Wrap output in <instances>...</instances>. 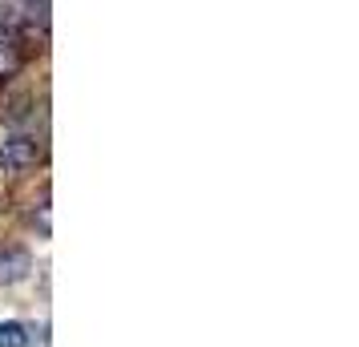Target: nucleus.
Wrapping results in <instances>:
<instances>
[{
	"label": "nucleus",
	"instance_id": "obj_1",
	"mask_svg": "<svg viewBox=\"0 0 359 347\" xmlns=\"http://www.w3.org/2000/svg\"><path fill=\"white\" fill-rule=\"evenodd\" d=\"M36 158H41L36 137H8V142L0 146V170H4V174H25V170L36 165Z\"/></svg>",
	"mask_w": 359,
	"mask_h": 347
},
{
	"label": "nucleus",
	"instance_id": "obj_6",
	"mask_svg": "<svg viewBox=\"0 0 359 347\" xmlns=\"http://www.w3.org/2000/svg\"><path fill=\"white\" fill-rule=\"evenodd\" d=\"M17 29V13L13 8H0V33H13Z\"/></svg>",
	"mask_w": 359,
	"mask_h": 347
},
{
	"label": "nucleus",
	"instance_id": "obj_2",
	"mask_svg": "<svg viewBox=\"0 0 359 347\" xmlns=\"http://www.w3.org/2000/svg\"><path fill=\"white\" fill-rule=\"evenodd\" d=\"M33 271V254L25 247H4L0 250V287H17V283L29 279Z\"/></svg>",
	"mask_w": 359,
	"mask_h": 347
},
{
	"label": "nucleus",
	"instance_id": "obj_3",
	"mask_svg": "<svg viewBox=\"0 0 359 347\" xmlns=\"http://www.w3.org/2000/svg\"><path fill=\"white\" fill-rule=\"evenodd\" d=\"M29 327L17 323V319H8V323H0V347H29Z\"/></svg>",
	"mask_w": 359,
	"mask_h": 347
},
{
	"label": "nucleus",
	"instance_id": "obj_5",
	"mask_svg": "<svg viewBox=\"0 0 359 347\" xmlns=\"http://www.w3.org/2000/svg\"><path fill=\"white\" fill-rule=\"evenodd\" d=\"M17 69H20L17 41H0V81H8V77H13Z\"/></svg>",
	"mask_w": 359,
	"mask_h": 347
},
{
	"label": "nucleus",
	"instance_id": "obj_4",
	"mask_svg": "<svg viewBox=\"0 0 359 347\" xmlns=\"http://www.w3.org/2000/svg\"><path fill=\"white\" fill-rule=\"evenodd\" d=\"M20 8H25L29 25H36L41 33H49V0H20Z\"/></svg>",
	"mask_w": 359,
	"mask_h": 347
}]
</instances>
